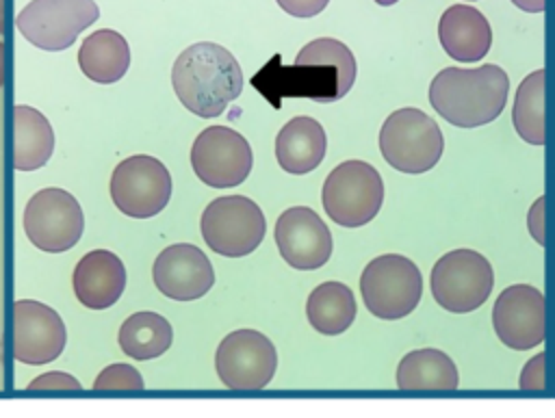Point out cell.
<instances>
[{"label": "cell", "instance_id": "obj_22", "mask_svg": "<svg viewBox=\"0 0 555 418\" xmlns=\"http://www.w3.org/2000/svg\"><path fill=\"white\" fill-rule=\"evenodd\" d=\"M54 149V132L43 113L17 104L13 108V167L35 171L43 167Z\"/></svg>", "mask_w": 555, "mask_h": 418}, {"label": "cell", "instance_id": "obj_35", "mask_svg": "<svg viewBox=\"0 0 555 418\" xmlns=\"http://www.w3.org/2000/svg\"><path fill=\"white\" fill-rule=\"evenodd\" d=\"M377 4H382V6H390V4H395V2H399V0H375Z\"/></svg>", "mask_w": 555, "mask_h": 418}, {"label": "cell", "instance_id": "obj_34", "mask_svg": "<svg viewBox=\"0 0 555 418\" xmlns=\"http://www.w3.org/2000/svg\"><path fill=\"white\" fill-rule=\"evenodd\" d=\"M4 15H7V2L0 0V32H4Z\"/></svg>", "mask_w": 555, "mask_h": 418}, {"label": "cell", "instance_id": "obj_3", "mask_svg": "<svg viewBox=\"0 0 555 418\" xmlns=\"http://www.w3.org/2000/svg\"><path fill=\"white\" fill-rule=\"evenodd\" d=\"M509 78L499 65L444 67L429 84V104L457 128L494 121L507 102Z\"/></svg>", "mask_w": 555, "mask_h": 418}, {"label": "cell", "instance_id": "obj_23", "mask_svg": "<svg viewBox=\"0 0 555 418\" xmlns=\"http://www.w3.org/2000/svg\"><path fill=\"white\" fill-rule=\"evenodd\" d=\"M460 383L453 360L438 349L410 351L397 368L399 390H455Z\"/></svg>", "mask_w": 555, "mask_h": 418}, {"label": "cell", "instance_id": "obj_30", "mask_svg": "<svg viewBox=\"0 0 555 418\" xmlns=\"http://www.w3.org/2000/svg\"><path fill=\"white\" fill-rule=\"evenodd\" d=\"M330 0H278V4L293 17L319 15Z\"/></svg>", "mask_w": 555, "mask_h": 418}, {"label": "cell", "instance_id": "obj_1", "mask_svg": "<svg viewBox=\"0 0 555 418\" xmlns=\"http://www.w3.org/2000/svg\"><path fill=\"white\" fill-rule=\"evenodd\" d=\"M273 56L254 78L251 84L278 108L282 97H310L314 102H336L353 87L356 58L351 50L332 37L306 43L293 67L278 65Z\"/></svg>", "mask_w": 555, "mask_h": 418}, {"label": "cell", "instance_id": "obj_9", "mask_svg": "<svg viewBox=\"0 0 555 418\" xmlns=\"http://www.w3.org/2000/svg\"><path fill=\"white\" fill-rule=\"evenodd\" d=\"M100 17L93 0H33L15 17L26 41L39 50L61 52Z\"/></svg>", "mask_w": 555, "mask_h": 418}, {"label": "cell", "instance_id": "obj_15", "mask_svg": "<svg viewBox=\"0 0 555 418\" xmlns=\"http://www.w3.org/2000/svg\"><path fill=\"white\" fill-rule=\"evenodd\" d=\"M65 325L46 303L20 299L13 303V357L28 366L54 362L65 349Z\"/></svg>", "mask_w": 555, "mask_h": 418}, {"label": "cell", "instance_id": "obj_21", "mask_svg": "<svg viewBox=\"0 0 555 418\" xmlns=\"http://www.w3.org/2000/svg\"><path fill=\"white\" fill-rule=\"evenodd\" d=\"M78 67L89 80L98 84L117 82L130 67L128 41L111 28H100L91 32L80 43Z\"/></svg>", "mask_w": 555, "mask_h": 418}, {"label": "cell", "instance_id": "obj_8", "mask_svg": "<svg viewBox=\"0 0 555 418\" xmlns=\"http://www.w3.org/2000/svg\"><path fill=\"white\" fill-rule=\"evenodd\" d=\"M431 295L453 314L477 310L492 292L494 273L490 262L473 249H453L431 269Z\"/></svg>", "mask_w": 555, "mask_h": 418}, {"label": "cell", "instance_id": "obj_24", "mask_svg": "<svg viewBox=\"0 0 555 418\" xmlns=\"http://www.w3.org/2000/svg\"><path fill=\"white\" fill-rule=\"evenodd\" d=\"M356 310L353 292L340 282H323L306 301V316L310 325L325 336H338L351 327Z\"/></svg>", "mask_w": 555, "mask_h": 418}, {"label": "cell", "instance_id": "obj_31", "mask_svg": "<svg viewBox=\"0 0 555 418\" xmlns=\"http://www.w3.org/2000/svg\"><path fill=\"white\" fill-rule=\"evenodd\" d=\"M544 197H538V201L533 204L531 212H529V230L531 236L538 240V245H544Z\"/></svg>", "mask_w": 555, "mask_h": 418}, {"label": "cell", "instance_id": "obj_13", "mask_svg": "<svg viewBox=\"0 0 555 418\" xmlns=\"http://www.w3.org/2000/svg\"><path fill=\"white\" fill-rule=\"evenodd\" d=\"M251 165L254 154L249 143L228 126H210L193 141L191 167L212 188H230L245 182Z\"/></svg>", "mask_w": 555, "mask_h": 418}, {"label": "cell", "instance_id": "obj_16", "mask_svg": "<svg viewBox=\"0 0 555 418\" xmlns=\"http://www.w3.org/2000/svg\"><path fill=\"white\" fill-rule=\"evenodd\" d=\"M280 256L299 271H314L332 256V234L321 217L306 206L284 210L273 232Z\"/></svg>", "mask_w": 555, "mask_h": 418}, {"label": "cell", "instance_id": "obj_18", "mask_svg": "<svg viewBox=\"0 0 555 418\" xmlns=\"http://www.w3.org/2000/svg\"><path fill=\"white\" fill-rule=\"evenodd\" d=\"M74 292L89 310L111 308L126 288L124 262L108 249H95L80 258L74 269Z\"/></svg>", "mask_w": 555, "mask_h": 418}, {"label": "cell", "instance_id": "obj_5", "mask_svg": "<svg viewBox=\"0 0 555 418\" xmlns=\"http://www.w3.org/2000/svg\"><path fill=\"white\" fill-rule=\"evenodd\" d=\"M360 292L373 316L397 321L416 310L423 295V277L410 258L384 253L364 266Z\"/></svg>", "mask_w": 555, "mask_h": 418}, {"label": "cell", "instance_id": "obj_7", "mask_svg": "<svg viewBox=\"0 0 555 418\" xmlns=\"http://www.w3.org/2000/svg\"><path fill=\"white\" fill-rule=\"evenodd\" d=\"M267 221L256 201L245 195L212 199L202 212L204 243L225 258L251 253L264 238Z\"/></svg>", "mask_w": 555, "mask_h": 418}, {"label": "cell", "instance_id": "obj_14", "mask_svg": "<svg viewBox=\"0 0 555 418\" xmlns=\"http://www.w3.org/2000/svg\"><path fill=\"white\" fill-rule=\"evenodd\" d=\"M492 325L503 344L527 351L546 338V299L540 288L514 284L505 288L492 308Z\"/></svg>", "mask_w": 555, "mask_h": 418}, {"label": "cell", "instance_id": "obj_20", "mask_svg": "<svg viewBox=\"0 0 555 418\" xmlns=\"http://www.w3.org/2000/svg\"><path fill=\"white\" fill-rule=\"evenodd\" d=\"M327 136L323 126L312 117H293L282 126L275 139L278 165L293 175L317 169L325 156Z\"/></svg>", "mask_w": 555, "mask_h": 418}, {"label": "cell", "instance_id": "obj_17", "mask_svg": "<svg viewBox=\"0 0 555 418\" xmlns=\"http://www.w3.org/2000/svg\"><path fill=\"white\" fill-rule=\"evenodd\" d=\"M156 288L176 301L204 297L215 284V271L206 253L189 243L169 245L158 253L152 266Z\"/></svg>", "mask_w": 555, "mask_h": 418}, {"label": "cell", "instance_id": "obj_12", "mask_svg": "<svg viewBox=\"0 0 555 418\" xmlns=\"http://www.w3.org/2000/svg\"><path fill=\"white\" fill-rule=\"evenodd\" d=\"M113 204L132 219L158 214L171 197V175L167 167L145 154L121 160L111 175Z\"/></svg>", "mask_w": 555, "mask_h": 418}, {"label": "cell", "instance_id": "obj_28", "mask_svg": "<svg viewBox=\"0 0 555 418\" xmlns=\"http://www.w3.org/2000/svg\"><path fill=\"white\" fill-rule=\"evenodd\" d=\"M544 360H546V353H538L535 357L529 360V364L525 366V370L520 373V379H518V386L522 390H542L544 388Z\"/></svg>", "mask_w": 555, "mask_h": 418}, {"label": "cell", "instance_id": "obj_11", "mask_svg": "<svg viewBox=\"0 0 555 418\" xmlns=\"http://www.w3.org/2000/svg\"><path fill=\"white\" fill-rule=\"evenodd\" d=\"M215 368L230 390H262L275 375L278 353L264 334L256 329H236L217 347Z\"/></svg>", "mask_w": 555, "mask_h": 418}, {"label": "cell", "instance_id": "obj_10", "mask_svg": "<svg viewBox=\"0 0 555 418\" xmlns=\"http://www.w3.org/2000/svg\"><path fill=\"white\" fill-rule=\"evenodd\" d=\"M82 227L80 204L63 188H41L24 208V232L41 251L59 253L72 249L80 240Z\"/></svg>", "mask_w": 555, "mask_h": 418}, {"label": "cell", "instance_id": "obj_19", "mask_svg": "<svg viewBox=\"0 0 555 418\" xmlns=\"http://www.w3.org/2000/svg\"><path fill=\"white\" fill-rule=\"evenodd\" d=\"M438 39L451 58L473 63L488 54L492 30L477 9L468 4H453L440 17Z\"/></svg>", "mask_w": 555, "mask_h": 418}, {"label": "cell", "instance_id": "obj_29", "mask_svg": "<svg viewBox=\"0 0 555 418\" xmlns=\"http://www.w3.org/2000/svg\"><path fill=\"white\" fill-rule=\"evenodd\" d=\"M28 390L30 392H35V390H80V381L67 373H46V375L37 377L28 386Z\"/></svg>", "mask_w": 555, "mask_h": 418}, {"label": "cell", "instance_id": "obj_2", "mask_svg": "<svg viewBox=\"0 0 555 418\" xmlns=\"http://www.w3.org/2000/svg\"><path fill=\"white\" fill-rule=\"evenodd\" d=\"M171 84L186 110L212 119L241 95L243 71L223 45L199 41L182 50L176 58Z\"/></svg>", "mask_w": 555, "mask_h": 418}, {"label": "cell", "instance_id": "obj_6", "mask_svg": "<svg viewBox=\"0 0 555 418\" xmlns=\"http://www.w3.org/2000/svg\"><path fill=\"white\" fill-rule=\"evenodd\" d=\"M323 208L343 227L369 223L382 208L384 182L377 169L364 160H345L323 182Z\"/></svg>", "mask_w": 555, "mask_h": 418}, {"label": "cell", "instance_id": "obj_32", "mask_svg": "<svg viewBox=\"0 0 555 418\" xmlns=\"http://www.w3.org/2000/svg\"><path fill=\"white\" fill-rule=\"evenodd\" d=\"M512 2L527 13H542L546 9V0H512Z\"/></svg>", "mask_w": 555, "mask_h": 418}, {"label": "cell", "instance_id": "obj_33", "mask_svg": "<svg viewBox=\"0 0 555 418\" xmlns=\"http://www.w3.org/2000/svg\"><path fill=\"white\" fill-rule=\"evenodd\" d=\"M7 78V54H4V43L0 41V87L4 84Z\"/></svg>", "mask_w": 555, "mask_h": 418}, {"label": "cell", "instance_id": "obj_27", "mask_svg": "<svg viewBox=\"0 0 555 418\" xmlns=\"http://www.w3.org/2000/svg\"><path fill=\"white\" fill-rule=\"evenodd\" d=\"M143 388L141 373L130 364H111L93 379L98 392H139Z\"/></svg>", "mask_w": 555, "mask_h": 418}, {"label": "cell", "instance_id": "obj_26", "mask_svg": "<svg viewBox=\"0 0 555 418\" xmlns=\"http://www.w3.org/2000/svg\"><path fill=\"white\" fill-rule=\"evenodd\" d=\"M544 84L546 69H535L522 78L514 97V128L518 136L531 145H544L546 126H544Z\"/></svg>", "mask_w": 555, "mask_h": 418}, {"label": "cell", "instance_id": "obj_25", "mask_svg": "<svg viewBox=\"0 0 555 418\" xmlns=\"http://www.w3.org/2000/svg\"><path fill=\"white\" fill-rule=\"evenodd\" d=\"M119 347L132 360H152L163 355L173 340L171 325L156 312H137L119 329Z\"/></svg>", "mask_w": 555, "mask_h": 418}, {"label": "cell", "instance_id": "obj_4", "mask_svg": "<svg viewBox=\"0 0 555 418\" xmlns=\"http://www.w3.org/2000/svg\"><path fill=\"white\" fill-rule=\"evenodd\" d=\"M384 160L403 173H425L442 156L440 126L421 108H399L388 115L379 130Z\"/></svg>", "mask_w": 555, "mask_h": 418}]
</instances>
